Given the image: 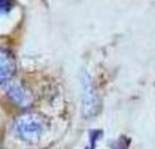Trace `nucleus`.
<instances>
[{"label": "nucleus", "instance_id": "obj_5", "mask_svg": "<svg viewBox=\"0 0 155 149\" xmlns=\"http://www.w3.org/2000/svg\"><path fill=\"white\" fill-rule=\"evenodd\" d=\"M11 9V0H0V12H8Z\"/></svg>", "mask_w": 155, "mask_h": 149}, {"label": "nucleus", "instance_id": "obj_4", "mask_svg": "<svg viewBox=\"0 0 155 149\" xmlns=\"http://www.w3.org/2000/svg\"><path fill=\"white\" fill-rule=\"evenodd\" d=\"M9 97L12 98V101H15L18 106H27V104H30V101H31V97H30V94L27 93L21 85H12L11 88H9Z\"/></svg>", "mask_w": 155, "mask_h": 149}, {"label": "nucleus", "instance_id": "obj_3", "mask_svg": "<svg viewBox=\"0 0 155 149\" xmlns=\"http://www.w3.org/2000/svg\"><path fill=\"white\" fill-rule=\"evenodd\" d=\"M15 72V61L9 51L0 48V84L9 81Z\"/></svg>", "mask_w": 155, "mask_h": 149}, {"label": "nucleus", "instance_id": "obj_2", "mask_svg": "<svg viewBox=\"0 0 155 149\" xmlns=\"http://www.w3.org/2000/svg\"><path fill=\"white\" fill-rule=\"evenodd\" d=\"M98 111V98H97L94 85L88 74H84V84H82V113L84 116L90 118L96 115Z\"/></svg>", "mask_w": 155, "mask_h": 149}, {"label": "nucleus", "instance_id": "obj_1", "mask_svg": "<svg viewBox=\"0 0 155 149\" xmlns=\"http://www.w3.org/2000/svg\"><path fill=\"white\" fill-rule=\"evenodd\" d=\"M15 131L19 139L25 142H38L43 133V124L35 116H22L15 124Z\"/></svg>", "mask_w": 155, "mask_h": 149}]
</instances>
